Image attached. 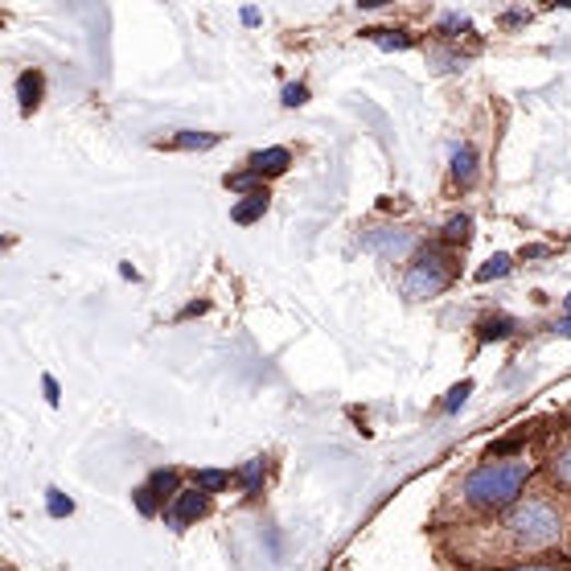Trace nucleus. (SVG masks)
Returning <instances> with one entry per match:
<instances>
[{"mask_svg": "<svg viewBox=\"0 0 571 571\" xmlns=\"http://www.w3.org/2000/svg\"><path fill=\"white\" fill-rule=\"evenodd\" d=\"M432 543L460 571H506L568 556L571 493H563L551 477L539 473L514 506L481 523L432 530Z\"/></svg>", "mask_w": 571, "mask_h": 571, "instance_id": "1", "label": "nucleus"}, {"mask_svg": "<svg viewBox=\"0 0 571 571\" xmlns=\"http://www.w3.org/2000/svg\"><path fill=\"white\" fill-rule=\"evenodd\" d=\"M543 473L539 453L530 444L502 441L493 444L486 457L469 465L460 477H453V486L441 493V502L432 510V530L444 526H465L493 518L506 506H514L526 493V486Z\"/></svg>", "mask_w": 571, "mask_h": 571, "instance_id": "2", "label": "nucleus"}, {"mask_svg": "<svg viewBox=\"0 0 571 571\" xmlns=\"http://www.w3.org/2000/svg\"><path fill=\"white\" fill-rule=\"evenodd\" d=\"M460 263H457V247L441 243H424L411 260L408 276H403V296L408 300H427V296H441L453 279H457Z\"/></svg>", "mask_w": 571, "mask_h": 571, "instance_id": "3", "label": "nucleus"}, {"mask_svg": "<svg viewBox=\"0 0 571 571\" xmlns=\"http://www.w3.org/2000/svg\"><path fill=\"white\" fill-rule=\"evenodd\" d=\"M539 465L559 490L571 493V415H563L559 427L547 432V441H543L539 448Z\"/></svg>", "mask_w": 571, "mask_h": 571, "instance_id": "4", "label": "nucleus"}, {"mask_svg": "<svg viewBox=\"0 0 571 571\" xmlns=\"http://www.w3.org/2000/svg\"><path fill=\"white\" fill-rule=\"evenodd\" d=\"M181 493V473L178 469H157V473L148 477L140 490L132 493L136 498V510L145 514V518H152V514H164L169 510V502Z\"/></svg>", "mask_w": 571, "mask_h": 571, "instance_id": "5", "label": "nucleus"}, {"mask_svg": "<svg viewBox=\"0 0 571 571\" xmlns=\"http://www.w3.org/2000/svg\"><path fill=\"white\" fill-rule=\"evenodd\" d=\"M206 510H210V493H202L197 486H190V490H181L178 498L169 502V510H164V523L173 526V530H185V526L197 523Z\"/></svg>", "mask_w": 571, "mask_h": 571, "instance_id": "6", "label": "nucleus"}, {"mask_svg": "<svg viewBox=\"0 0 571 571\" xmlns=\"http://www.w3.org/2000/svg\"><path fill=\"white\" fill-rule=\"evenodd\" d=\"M288 161H293L288 148H263V152H255V157L247 161V169H251L255 178H276V173L288 169Z\"/></svg>", "mask_w": 571, "mask_h": 571, "instance_id": "7", "label": "nucleus"}, {"mask_svg": "<svg viewBox=\"0 0 571 571\" xmlns=\"http://www.w3.org/2000/svg\"><path fill=\"white\" fill-rule=\"evenodd\" d=\"M267 206H272V194H267V190L260 185V190H251V194H243V202H239V206L230 210V218H235L239 227H251L255 218H263V214H267Z\"/></svg>", "mask_w": 571, "mask_h": 571, "instance_id": "8", "label": "nucleus"}, {"mask_svg": "<svg viewBox=\"0 0 571 571\" xmlns=\"http://www.w3.org/2000/svg\"><path fill=\"white\" fill-rule=\"evenodd\" d=\"M42 95H46V79H42V70H25V75L16 79V99H21V112H25V115L37 112Z\"/></svg>", "mask_w": 571, "mask_h": 571, "instance_id": "9", "label": "nucleus"}, {"mask_svg": "<svg viewBox=\"0 0 571 571\" xmlns=\"http://www.w3.org/2000/svg\"><path fill=\"white\" fill-rule=\"evenodd\" d=\"M477 178V157H473V148L469 145H460L457 152H453V181H457L460 190H469Z\"/></svg>", "mask_w": 571, "mask_h": 571, "instance_id": "10", "label": "nucleus"}, {"mask_svg": "<svg viewBox=\"0 0 571 571\" xmlns=\"http://www.w3.org/2000/svg\"><path fill=\"white\" fill-rule=\"evenodd\" d=\"M194 486L202 493H227L235 486V473H227V469H197Z\"/></svg>", "mask_w": 571, "mask_h": 571, "instance_id": "11", "label": "nucleus"}, {"mask_svg": "<svg viewBox=\"0 0 571 571\" xmlns=\"http://www.w3.org/2000/svg\"><path fill=\"white\" fill-rule=\"evenodd\" d=\"M218 145V136L214 132H178L169 148H181V152H206V148Z\"/></svg>", "mask_w": 571, "mask_h": 571, "instance_id": "12", "label": "nucleus"}, {"mask_svg": "<svg viewBox=\"0 0 571 571\" xmlns=\"http://www.w3.org/2000/svg\"><path fill=\"white\" fill-rule=\"evenodd\" d=\"M510 329H514L510 317H486L481 329H477V338H481V342H502V338H510Z\"/></svg>", "mask_w": 571, "mask_h": 571, "instance_id": "13", "label": "nucleus"}, {"mask_svg": "<svg viewBox=\"0 0 571 571\" xmlns=\"http://www.w3.org/2000/svg\"><path fill=\"white\" fill-rule=\"evenodd\" d=\"M235 481L243 486V493H260V486H263V457L260 460H247L243 469L235 473Z\"/></svg>", "mask_w": 571, "mask_h": 571, "instance_id": "14", "label": "nucleus"}, {"mask_svg": "<svg viewBox=\"0 0 571 571\" xmlns=\"http://www.w3.org/2000/svg\"><path fill=\"white\" fill-rule=\"evenodd\" d=\"M366 37H370V42H378V46H387V49H408L411 46V37L403 30H370L366 33Z\"/></svg>", "mask_w": 571, "mask_h": 571, "instance_id": "15", "label": "nucleus"}, {"mask_svg": "<svg viewBox=\"0 0 571 571\" xmlns=\"http://www.w3.org/2000/svg\"><path fill=\"white\" fill-rule=\"evenodd\" d=\"M444 243L448 247H465L469 243V218L460 214V218H453L448 227H444Z\"/></svg>", "mask_w": 571, "mask_h": 571, "instance_id": "16", "label": "nucleus"}, {"mask_svg": "<svg viewBox=\"0 0 571 571\" xmlns=\"http://www.w3.org/2000/svg\"><path fill=\"white\" fill-rule=\"evenodd\" d=\"M46 510L54 518H70V514H75V502H70L62 490H46Z\"/></svg>", "mask_w": 571, "mask_h": 571, "instance_id": "17", "label": "nucleus"}, {"mask_svg": "<svg viewBox=\"0 0 571 571\" xmlns=\"http://www.w3.org/2000/svg\"><path fill=\"white\" fill-rule=\"evenodd\" d=\"M506 272H510V255H493V260L477 272V279L486 284V279H498V276H506Z\"/></svg>", "mask_w": 571, "mask_h": 571, "instance_id": "18", "label": "nucleus"}, {"mask_svg": "<svg viewBox=\"0 0 571 571\" xmlns=\"http://www.w3.org/2000/svg\"><path fill=\"white\" fill-rule=\"evenodd\" d=\"M506 571H571V559H539V563H526V568H506Z\"/></svg>", "mask_w": 571, "mask_h": 571, "instance_id": "19", "label": "nucleus"}, {"mask_svg": "<svg viewBox=\"0 0 571 571\" xmlns=\"http://www.w3.org/2000/svg\"><path fill=\"white\" fill-rule=\"evenodd\" d=\"M284 103H288V107L309 103V87H300V82H296V87H284Z\"/></svg>", "mask_w": 571, "mask_h": 571, "instance_id": "20", "label": "nucleus"}, {"mask_svg": "<svg viewBox=\"0 0 571 571\" xmlns=\"http://www.w3.org/2000/svg\"><path fill=\"white\" fill-rule=\"evenodd\" d=\"M473 391V382H460V387H453V391H448V403H444V411H457L460 403H465V395Z\"/></svg>", "mask_w": 571, "mask_h": 571, "instance_id": "21", "label": "nucleus"}, {"mask_svg": "<svg viewBox=\"0 0 571 571\" xmlns=\"http://www.w3.org/2000/svg\"><path fill=\"white\" fill-rule=\"evenodd\" d=\"M559 333H563V338H571V296H568V305H563V321H559Z\"/></svg>", "mask_w": 571, "mask_h": 571, "instance_id": "22", "label": "nucleus"}, {"mask_svg": "<svg viewBox=\"0 0 571 571\" xmlns=\"http://www.w3.org/2000/svg\"><path fill=\"white\" fill-rule=\"evenodd\" d=\"M42 387H46V399H49V403H58V382H54V378H42Z\"/></svg>", "mask_w": 571, "mask_h": 571, "instance_id": "23", "label": "nucleus"}, {"mask_svg": "<svg viewBox=\"0 0 571 571\" xmlns=\"http://www.w3.org/2000/svg\"><path fill=\"white\" fill-rule=\"evenodd\" d=\"M563 415H571V403H568V408H563Z\"/></svg>", "mask_w": 571, "mask_h": 571, "instance_id": "24", "label": "nucleus"}, {"mask_svg": "<svg viewBox=\"0 0 571 571\" xmlns=\"http://www.w3.org/2000/svg\"><path fill=\"white\" fill-rule=\"evenodd\" d=\"M563 559H571V547H568V556H563Z\"/></svg>", "mask_w": 571, "mask_h": 571, "instance_id": "25", "label": "nucleus"}]
</instances>
